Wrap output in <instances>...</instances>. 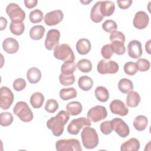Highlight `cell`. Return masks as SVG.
<instances>
[{
	"label": "cell",
	"instance_id": "1",
	"mask_svg": "<svg viewBox=\"0 0 151 151\" xmlns=\"http://www.w3.org/2000/svg\"><path fill=\"white\" fill-rule=\"evenodd\" d=\"M70 119V114L65 110L60 111L55 116L50 118L46 123L47 128L51 130L54 136H60L64 132V125Z\"/></svg>",
	"mask_w": 151,
	"mask_h": 151
},
{
	"label": "cell",
	"instance_id": "2",
	"mask_svg": "<svg viewBox=\"0 0 151 151\" xmlns=\"http://www.w3.org/2000/svg\"><path fill=\"white\" fill-rule=\"evenodd\" d=\"M81 137L83 146L87 149H92L99 144V136L96 130L90 127H85L81 133Z\"/></svg>",
	"mask_w": 151,
	"mask_h": 151
},
{
	"label": "cell",
	"instance_id": "3",
	"mask_svg": "<svg viewBox=\"0 0 151 151\" xmlns=\"http://www.w3.org/2000/svg\"><path fill=\"white\" fill-rule=\"evenodd\" d=\"M13 113L24 122H31L34 117L33 113L28 104L22 101L17 102L13 108Z\"/></svg>",
	"mask_w": 151,
	"mask_h": 151
},
{
	"label": "cell",
	"instance_id": "4",
	"mask_svg": "<svg viewBox=\"0 0 151 151\" xmlns=\"http://www.w3.org/2000/svg\"><path fill=\"white\" fill-rule=\"evenodd\" d=\"M54 57L64 63L74 61L75 59L74 52L67 44H62L57 46L54 50Z\"/></svg>",
	"mask_w": 151,
	"mask_h": 151
},
{
	"label": "cell",
	"instance_id": "5",
	"mask_svg": "<svg viewBox=\"0 0 151 151\" xmlns=\"http://www.w3.org/2000/svg\"><path fill=\"white\" fill-rule=\"evenodd\" d=\"M58 151H81L82 148L78 140L76 139H60L55 143Z\"/></svg>",
	"mask_w": 151,
	"mask_h": 151
},
{
	"label": "cell",
	"instance_id": "6",
	"mask_svg": "<svg viewBox=\"0 0 151 151\" xmlns=\"http://www.w3.org/2000/svg\"><path fill=\"white\" fill-rule=\"evenodd\" d=\"M91 121L84 117L74 119L71 121L67 126V132L72 135H77L80 130L87 126H91Z\"/></svg>",
	"mask_w": 151,
	"mask_h": 151
},
{
	"label": "cell",
	"instance_id": "7",
	"mask_svg": "<svg viewBox=\"0 0 151 151\" xmlns=\"http://www.w3.org/2000/svg\"><path fill=\"white\" fill-rule=\"evenodd\" d=\"M119 69V64L113 60H101L97 64V71L101 74H115Z\"/></svg>",
	"mask_w": 151,
	"mask_h": 151
},
{
	"label": "cell",
	"instance_id": "8",
	"mask_svg": "<svg viewBox=\"0 0 151 151\" xmlns=\"http://www.w3.org/2000/svg\"><path fill=\"white\" fill-rule=\"evenodd\" d=\"M6 12L11 21H22L25 18V11L15 3L9 4L6 8Z\"/></svg>",
	"mask_w": 151,
	"mask_h": 151
},
{
	"label": "cell",
	"instance_id": "9",
	"mask_svg": "<svg viewBox=\"0 0 151 151\" xmlns=\"http://www.w3.org/2000/svg\"><path fill=\"white\" fill-rule=\"evenodd\" d=\"M87 118L93 122H98L106 118L107 111L104 106L96 105L88 111L87 114Z\"/></svg>",
	"mask_w": 151,
	"mask_h": 151
},
{
	"label": "cell",
	"instance_id": "10",
	"mask_svg": "<svg viewBox=\"0 0 151 151\" xmlns=\"http://www.w3.org/2000/svg\"><path fill=\"white\" fill-rule=\"evenodd\" d=\"M112 129L121 137L125 138L129 135L130 129L126 123L120 118L116 117L110 120Z\"/></svg>",
	"mask_w": 151,
	"mask_h": 151
},
{
	"label": "cell",
	"instance_id": "11",
	"mask_svg": "<svg viewBox=\"0 0 151 151\" xmlns=\"http://www.w3.org/2000/svg\"><path fill=\"white\" fill-rule=\"evenodd\" d=\"M0 90V107L2 110H7L14 101V94L8 87L5 86L2 87Z\"/></svg>",
	"mask_w": 151,
	"mask_h": 151
},
{
	"label": "cell",
	"instance_id": "12",
	"mask_svg": "<svg viewBox=\"0 0 151 151\" xmlns=\"http://www.w3.org/2000/svg\"><path fill=\"white\" fill-rule=\"evenodd\" d=\"M60 32L58 29H50L47 34L45 40V47L48 50H52L58 45Z\"/></svg>",
	"mask_w": 151,
	"mask_h": 151
},
{
	"label": "cell",
	"instance_id": "13",
	"mask_svg": "<svg viewBox=\"0 0 151 151\" xmlns=\"http://www.w3.org/2000/svg\"><path fill=\"white\" fill-rule=\"evenodd\" d=\"M64 14L60 9L54 10L47 13L44 17V22L48 26H54L61 22L63 19Z\"/></svg>",
	"mask_w": 151,
	"mask_h": 151
},
{
	"label": "cell",
	"instance_id": "14",
	"mask_svg": "<svg viewBox=\"0 0 151 151\" xmlns=\"http://www.w3.org/2000/svg\"><path fill=\"white\" fill-rule=\"evenodd\" d=\"M149 22L148 15L143 11H139L135 14L133 24L134 27L138 29L146 28Z\"/></svg>",
	"mask_w": 151,
	"mask_h": 151
},
{
	"label": "cell",
	"instance_id": "15",
	"mask_svg": "<svg viewBox=\"0 0 151 151\" xmlns=\"http://www.w3.org/2000/svg\"><path fill=\"white\" fill-rule=\"evenodd\" d=\"M143 50L141 42L136 40L130 41L127 45V53L130 57L134 59L140 58L142 55Z\"/></svg>",
	"mask_w": 151,
	"mask_h": 151
},
{
	"label": "cell",
	"instance_id": "16",
	"mask_svg": "<svg viewBox=\"0 0 151 151\" xmlns=\"http://www.w3.org/2000/svg\"><path fill=\"white\" fill-rule=\"evenodd\" d=\"M110 109L112 113L120 116H125L129 113V109L120 100H114L110 104Z\"/></svg>",
	"mask_w": 151,
	"mask_h": 151
},
{
	"label": "cell",
	"instance_id": "17",
	"mask_svg": "<svg viewBox=\"0 0 151 151\" xmlns=\"http://www.w3.org/2000/svg\"><path fill=\"white\" fill-rule=\"evenodd\" d=\"M19 47V45L18 41L12 37L5 38L2 42V48L5 52L8 54H12L16 53Z\"/></svg>",
	"mask_w": 151,
	"mask_h": 151
},
{
	"label": "cell",
	"instance_id": "18",
	"mask_svg": "<svg viewBox=\"0 0 151 151\" xmlns=\"http://www.w3.org/2000/svg\"><path fill=\"white\" fill-rule=\"evenodd\" d=\"M76 50L80 55H86L91 50V45L90 41L87 38H81L76 43Z\"/></svg>",
	"mask_w": 151,
	"mask_h": 151
},
{
	"label": "cell",
	"instance_id": "19",
	"mask_svg": "<svg viewBox=\"0 0 151 151\" xmlns=\"http://www.w3.org/2000/svg\"><path fill=\"white\" fill-rule=\"evenodd\" d=\"M140 149V142L134 137L129 139L123 143L120 146L121 151H137Z\"/></svg>",
	"mask_w": 151,
	"mask_h": 151
},
{
	"label": "cell",
	"instance_id": "20",
	"mask_svg": "<svg viewBox=\"0 0 151 151\" xmlns=\"http://www.w3.org/2000/svg\"><path fill=\"white\" fill-rule=\"evenodd\" d=\"M100 1H97L92 7L90 12V18L91 21L95 23L100 22L104 18L100 11Z\"/></svg>",
	"mask_w": 151,
	"mask_h": 151
},
{
	"label": "cell",
	"instance_id": "21",
	"mask_svg": "<svg viewBox=\"0 0 151 151\" xmlns=\"http://www.w3.org/2000/svg\"><path fill=\"white\" fill-rule=\"evenodd\" d=\"M100 11L104 17L111 16L115 11L114 3L111 1H101Z\"/></svg>",
	"mask_w": 151,
	"mask_h": 151
},
{
	"label": "cell",
	"instance_id": "22",
	"mask_svg": "<svg viewBox=\"0 0 151 151\" xmlns=\"http://www.w3.org/2000/svg\"><path fill=\"white\" fill-rule=\"evenodd\" d=\"M27 78L31 84H36L41 78V72L37 67H31L27 71Z\"/></svg>",
	"mask_w": 151,
	"mask_h": 151
},
{
	"label": "cell",
	"instance_id": "23",
	"mask_svg": "<svg viewBox=\"0 0 151 151\" xmlns=\"http://www.w3.org/2000/svg\"><path fill=\"white\" fill-rule=\"evenodd\" d=\"M45 29L44 26L41 25L33 26L29 30V37L32 40H41L45 33Z\"/></svg>",
	"mask_w": 151,
	"mask_h": 151
},
{
	"label": "cell",
	"instance_id": "24",
	"mask_svg": "<svg viewBox=\"0 0 151 151\" xmlns=\"http://www.w3.org/2000/svg\"><path fill=\"white\" fill-rule=\"evenodd\" d=\"M140 96L139 94L135 91H132L129 92L126 97V104L130 107H137L140 102Z\"/></svg>",
	"mask_w": 151,
	"mask_h": 151
},
{
	"label": "cell",
	"instance_id": "25",
	"mask_svg": "<svg viewBox=\"0 0 151 151\" xmlns=\"http://www.w3.org/2000/svg\"><path fill=\"white\" fill-rule=\"evenodd\" d=\"M66 110L71 116H77L81 113L83 106L77 101H73L66 105Z\"/></svg>",
	"mask_w": 151,
	"mask_h": 151
},
{
	"label": "cell",
	"instance_id": "26",
	"mask_svg": "<svg viewBox=\"0 0 151 151\" xmlns=\"http://www.w3.org/2000/svg\"><path fill=\"white\" fill-rule=\"evenodd\" d=\"M78 85L79 88L83 91H89L93 86V81L92 78L87 76L80 77L78 80Z\"/></svg>",
	"mask_w": 151,
	"mask_h": 151
},
{
	"label": "cell",
	"instance_id": "27",
	"mask_svg": "<svg viewBox=\"0 0 151 151\" xmlns=\"http://www.w3.org/2000/svg\"><path fill=\"white\" fill-rule=\"evenodd\" d=\"M148 124L147 118L143 115H139L133 120V126L137 131H143Z\"/></svg>",
	"mask_w": 151,
	"mask_h": 151
},
{
	"label": "cell",
	"instance_id": "28",
	"mask_svg": "<svg viewBox=\"0 0 151 151\" xmlns=\"http://www.w3.org/2000/svg\"><path fill=\"white\" fill-rule=\"evenodd\" d=\"M118 88L122 93L127 94L133 90V84L129 79L126 78H122L118 83Z\"/></svg>",
	"mask_w": 151,
	"mask_h": 151
},
{
	"label": "cell",
	"instance_id": "29",
	"mask_svg": "<svg viewBox=\"0 0 151 151\" xmlns=\"http://www.w3.org/2000/svg\"><path fill=\"white\" fill-rule=\"evenodd\" d=\"M59 96L61 100L65 101L76 98L77 96V92L74 87L64 88L60 90Z\"/></svg>",
	"mask_w": 151,
	"mask_h": 151
},
{
	"label": "cell",
	"instance_id": "30",
	"mask_svg": "<svg viewBox=\"0 0 151 151\" xmlns=\"http://www.w3.org/2000/svg\"><path fill=\"white\" fill-rule=\"evenodd\" d=\"M44 101V96L40 92L33 93L30 97V103L33 108L39 109L42 107Z\"/></svg>",
	"mask_w": 151,
	"mask_h": 151
},
{
	"label": "cell",
	"instance_id": "31",
	"mask_svg": "<svg viewBox=\"0 0 151 151\" xmlns=\"http://www.w3.org/2000/svg\"><path fill=\"white\" fill-rule=\"evenodd\" d=\"M96 99L100 102H106L109 98L108 90L103 86H98L94 91Z\"/></svg>",
	"mask_w": 151,
	"mask_h": 151
},
{
	"label": "cell",
	"instance_id": "32",
	"mask_svg": "<svg viewBox=\"0 0 151 151\" xmlns=\"http://www.w3.org/2000/svg\"><path fill=\"white\" fill-rule=\"evenodd\" d=\"M9 29L12 34L18 36L21 35L25 31V25L22 21H11Z\"/></svg>",
	"mask_w": 151,
	"mask_h": 151
},
{
	"label": "cell",
	"instance_id": "33",
	"mask_svg": "<svg viewBox=\"0 0 151 151\" xmlns=\"http://www.w3.org/2000/svg\"><path fill=\"white\" fill-rule=\"evenodd\" d=\"M76 67L83 73H89L92 70L93 65L89 60L83 58L78 61L76 64Z\"/></svg>",
	"mask_w": 151,
	"mask_h": 151
},
{
	"label": "cell",
	"instance_id": "34",
	"mask_svg": "<svg viewBox=\"0 0 151 151\" xmlns=\"http://www.w3.org/2000/svg\"><path fill=\"white\" fill-rule=\"evenodd\" d=\"M76 67L74 61L65 62L61 67V72L64 74H73L76 70Z\"/></svg>",
	"mask_w": 151,
	"mask_h": 151
},
{
	"label": "cell",
	"instance_id": "35",
	"mask_svg": "<svg viewBox=\"0 0 151 151\" xmlns=\"http://www.w3.org/2000/svg\"><path fill=\"white\" fill-rule=\"evenodd\" d=\"M14 120L12 114L9 112H2L0 114V124L2 126L6 127L12 124Z\"/></svg>",
	"mask_w": 151,
	"mask_h": 151
},
{
	"label": "cell",
	"instance_id": "36",
	"mask_svg": "<svg viewBox=\"0 0 151 151\" xmlns=\"http://www.w3.org/2000/svg\"><path fill=\"white\" fill-rule=\"evenodd\" d=\"M110 44L113 48L114 53L119 55H123L125 53L126 47L124 42L120 41H111Z\"/></svg>",
	"mask_w": 151,
	"mask_h": 151
},
{
	"label": "cell",
	"instance_id": "37",
	"mask_svg": "<svg viewBox=\"0 0 151 151\" xmlns=\"http://www.w3.org/2000/svg\"><path fill=\"white\" fill-rule=\"evenodd\" d=\"M43 17V12L38 9H35L32 11L29 15V21L33 24H37L41 22Z\"/></svg>",
	"mask_w": 151,
	"mask_h": 151
},
{
	"label": "cell",
	"instance_id": "38",
	"mask_svg": "<svg viewBox=\"0 0 151 151\" xmlns=\"http://www.w3.org/2000/svg\"><path fill=\"white\" fill-rule=\"evenodd\" d=\"M59 81L61 85L69 86L74 84L75 77L74 74H64L61 73L59 76Z\"/></svg>",
	"mask_w": 151,
	"mask_h": 151
},
{
	"label": "cell",
	"instance_id": "39",
	"mask_svg": "<svg viewBox=\"0 0 151 151\" xmlns=\"http://www.w3.org/2000/svg\"><path fill=\"white\" fill-rule=\"evenodd\" d=\"M124 73L128 76H134L137 71V68L136 63L128 61L126 63L123 67Z\"/></svg>",
	"mask_w": 151,
	"mask_h": 151
},
{
	"label": "cell",
	"instance_id": "40",
	"mask_svg": "<svg viewBox=\"0 0 151 151\" xmlns=\"http://www.w3.org/2000/svg\"><path fill=\"white\" fill-rule=\"evenodd\" d=\"M59 105L57 100L55 99H48L45 104L44 109L45 111L49 113H54L58 109Z\"/></svg>",
	"mask_w": 151,
	"mask_h": 151
},
{
	"label": "cell",
	"instance_id": "41",
	"mask_svg": "<svg viewBox=\"0 0 151 151\" xmlns=\"http://www.w3.org/2000/svg\"><path fill=\"white\" fill-rule=\"evenodd\" d=\"M102 28L104 31L111 33L116 31L117 25L114 21L111 19H107L103 23Z\"/></svg>",
	"mask_w": 151,
	"mask_h": 151
},
{
	"label": "cell",
	"instance_id": "42",
	"mask_svg": "<svg viewBox=\"0 0 151 151\" xmlns=\"http://www.w3.org/2000/svg\"><path fill=\"white\" fill-rule=\"evenodd\" d=\"M136 64L137 70L142 72H145L149 70L150 67L149 61L145 58H139Z\"/></svg>",
	"mask_w": 151,
	"mask_h": 151
},
{
	"label": "cell",
	"instance_id": "43",
	"mask_svg": "<svg viewBox=\"0 0 151 151\" xmlns=\"http://www.w3.org/2000/svg\"><path fill=\"white\" fill-rule=\"evenodd\" d=\"M113 53L114 51L110 44H106L102 47L101 50V54L104 59L109 60L112 57Z\"/></svg>",
	"mask_w": 151,
	"mask_h": 151
},
{
	"label": "cell",
	"instance_id": "44",
	"mask_svg": "<svg viewBox=\"0 0 151 151\" xmlns=\"http://www.w3.org/2000/svg\"><path fill=\"white\" fill-rule=\"evenodd\" d=\"M100 129L101 132L104 135L110 134L112 132V127L110 121H104L102 122L100 125Z\"/></svg>",
	"mask_w": 151,
	"mask_h": 151
},
{
	"label": "cell",
	"instance_id": "45",
	"mask_svg": "<svg viewBox=\"0 0 151 151\" xmlns=\"http://www.w3.org/2000/svg\"><path fill=\"white\" fill-rule=\"evenodd\" d=\"M26 81L22 78H18L14 80L13 83V88L17 91H20L24 90L26 87Z\"/></svg>",
	"mask_w": 151,
	"mask_h": 151
},
{
	"label": "cell",
	"instance_id": "46",
	"mask_svg": "<svg viewBox=\"0 0 151 151\" xmlns=\"http://www.w3.org/2000/svg\"><path fill=\"white\" fill-rule=\"evenodd\" d=\"M125 40V35L121 31H114L111 32L110 35V40L111 41H120L124 43Z\"/></svg>",
	"mask_w": 151,
	"mask_h": 151
},
{
	"label": "cell",
	"instance_id": "47",
	"mask_svg": "<svg viewBox=\"0 0 151 151\" xmlns=\"http://www.w3.org/2000/svg\"><path fill=\"white\" fill-rule=\"evenodd\" d=\"M132 0H125V1H117V3L118 4V6L120 8L122 9H126L129 8L132 4Z\"/></svg>",
	"mask_w": 151,
	"mask_h": 151
},
{
	"label": "cell",
	"instance_id": "48",
	"mask_svg": "<svg viewBox=\"0 0 151 151\" xmlns=\"http://www.w3.org/2000/svg\"><path fill=\"white\" fill-rule=\"evenodd\" d=\"M24 2L25 4V6L27 8L31 9L37 5L38 3V1L37 0H25Z\"/></svg>",
	"mask_w": 151,
	"mask_h": 151
},
{
	"label": "cell",
	"instance_id": "49",
	"mask_svg": "<svg viewBox=\"0 0 151 151\" xmlns=\"http://www.w3.org/2000/svg\"><path fill=\"white\" fill-rule=\"evenodd\" d=\"M8 21L6 19L3 17H0V31L5 29L6 27Z\"/></svg>",
	"mask_w": 151,
	"mask_h": 151
},
{
	"label": "cell",
	"instance_id": "50",
	"mask_svg": "<svg viewBox=\"0 0 151 151\" xmlns=\"http://www.w3.org/2000/svg\"><path fill=\"white\" fill-rule=\"evenodd\" d=\"M150 42H151V40H149L146 42V43L145 44V49H146L147 52L149 54H150V53H151L150 52Z\"/></svg>",
	"mask_w": 151,
	"mask_h": 151
},
{
	"label": "cell",
	"instance_id": "51",
	"mask_svg": "<svg viewBox=\"0 0 151 151\" xmlns=\"http://www.w3.org/2000/svg\"><path fill=\"white\" fill-rule=\"evenodd\" d=\"M80 2H81V3H83V4H85V5H86V4H87L88 3H90V2H91V1H87V2H86V1H84H84H81Z\"/></svg>",
	"mask_w": 151,
	"mask_h": 151
}]
</instances>
